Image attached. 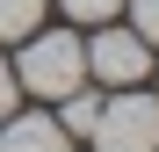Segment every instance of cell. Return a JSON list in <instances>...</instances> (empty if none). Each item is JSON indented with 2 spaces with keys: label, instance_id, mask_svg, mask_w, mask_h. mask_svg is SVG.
Masks as SVG:
<instances>
[{
  "label": "cell",
  "instance_id": "7",
  "mask_svg": "<svg viewBox=\"0 0 159 152\" xmlns=\"http://www.w3.org/2000/svg\"><path fill=\"white\" fill-rule=\"evenodd\" d=\"M58 7H65L72 22H109V15L123 7V0H58Z\"/></svg>",
  "mask_w": 159,
  "mask_h": 152
},
{
  "label": "cell",
  "instance_id": "2",
  "mask_svg": "<svg viewBox=\"0 0 159 152\" xmlns=\"http://www.w3.org/2000/svg\"><path fill=\"white\" fill-rule=\"evenodd\" d=\"M101 152H159V101L145 87H123L116 101H101L94 131H87Z\"/></svg>",
  "mask_w": 159,
  "mask_h": 152
},
{
  "label": "cell",
  "instance_id": "9",
  "mask_svg": "<svg viewBox=\"0 0 159 152\" xmlns=\"http://www.w3.org/2000/svg\"><path fill=\"white\" fill-rule=\"evenodd\" d=\"M15 101H22V87H15V65L0 58V116H15Z\"/></svg>",
  "mask_w": 159,
  "mask_h": 152
},
{
  "label": "cell",
  "instance_id": "5",
  "mask_svg": "<svg viewBox=\"0 0 159 152\" xmlns=\"http://www.w3.org/2000/svg\"><path fill=\"white\" fill-rule=\"evenodd\" d=\"M58 101H65V116H58V131H65V138H72V131L87 138V131H94V116H101V101L87 94V80H80L72 94H58Z\"/></svg>",
  "mask_w": 159,
  "mask_h": 152
},
{
  "label": "cell",
  "instance_id": "1",
  "mask_svg": "<svg viewBox=\"0 0 159 152\" xmlns=\"http://www.w3.org/2000/svg\"><path fill=\"white\" fill-rule=\"evenodd\" d=\"M80 80H87V44L65 36V29H51V36L29 29L22 65H15V87H29V94H43V101H58V94H72Z\"/></svg>",
  "mask_w": 159,
  "mask_h": 152
},
{
  "label": "cell",
  "instance_id": "3",
  "mask_svg": "<svg viewBox=\"0 0 159 152\" xmlns=\"http://www.w3.org/2000/svg\"><path fill=\"white\" fill-rule=\"evenodd\" d=\"M87 72L94 80H109V87H138L145 72H152V44L138 29H101L87 44Z\"/></svg>",
  "mask_w": 159,
  "mask_h": 152
},
{
  "label": "cell",
  "instance_id": "4",
  "mask_svg": "<svg viewBox=\"0 0 159 152\" xmlns=\"http://www.w3.org/2000/svg\"><path fill=\"white\" fill-rule=\"evenodd\" d=\"M0 152H65V131L51 116H0Z\"/></svg>",
  "mask_w": 159,
  "mask_h": 152
},
{
  "label": "cell",
  "instance_id": "6",
  "mask_svg": "<svg viewBox=\"0 0 159 152\" xmlns=\"http://www.w3.org/2000/svg\"><path fill=\"white\" fill-rule=\"evenodd\" d=\"M36 22H43V0H0V36H7V44L29 36Z\"/></svg>",
  "mask_w": 159,
  "mask_h": 152
},
{
  "label": "cell",
  "instance_id": "8",
  "mask_svg": "<svg viewBox=\"0 0 159 152\" xmlns=\"http://www.w3.org/2000/svg\"><path fill=\"white\" fill-rule=\"evenodd\" d=\"M130 15H138V36L159 44V0H130Z\"/></svg>",
  "mask_w": 159,
  "mask_h": 152
}]
</instances>
